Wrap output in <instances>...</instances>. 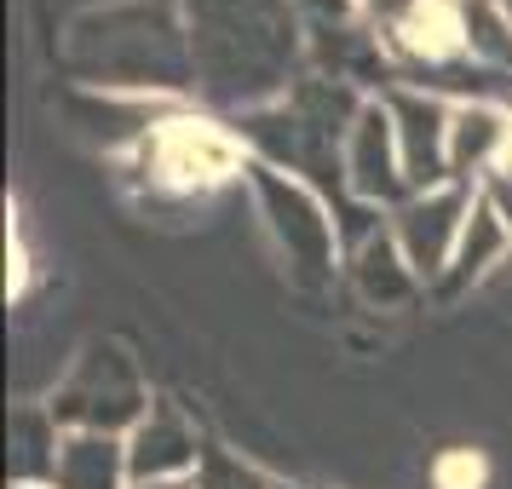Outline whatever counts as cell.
<instances>
[{
    "instance_id": "8fae6325",
    "label": "cell",
    "mask_w": 512,
    "mask_h": 489,
    "mask_svg": "<svg viewBox=\"0 0 512 489\" xmlns=\"http://www.w3.org/2000/svg\"><path fill=\"white\" fill-rule=\"evenodd\" d=\"M64 426L52 409H18L12 415V484H52L64 455Z\"/></svg>"
},
{
    "instance_id": "8992f818",
    "label": "cell",
    "mask_w": 512,
    "mask_h": 489,
    "mask_svg": "<svg viewBox=\"0 0 512 489\" xmlns=\"http://www.w3.org/2000/svg\"><path fill=\"white\" fill-rule=\"evenodd\" d=\"M386 110H392V127H397V150H403L409 190L449 185V110L455 104H443L426 87H392L386 93Z\"/></svg>"
},
{
    "instance_id": "9a60e30c",
    "label": "cell",
    "mask_w": 512,
    "mask_h": 489,
    "mask_svg": "<svg viewBox=\"0 0 512 489\" xmlns=\"http://www.w3.org/2000/svg\"><path fill=\"white\" fill-rule=\"evenodd\" d=\"M29 282V248H24V231H18V213L6 225V294H24Z\"/></svg>"
},
{
    "instance_id": "5bb4252c",
    "label": "cell",
    "mask_w": 512,
    "mask_h": 489,
    "mask_svg": "<svg viewBox=\"0 0 512 489\" xmlns=\"http://www.w3.org/2000/svg\"><path fill=\"white\" fill-rule=\"evenodd\" d=\"M432 478H438V489H478L484 484V461H478L472 449H449Z\"/></svg>"
},
{
    "instance_id": "e0dca14e",
    "label": "cell",
    "mask_w": 512,
    "mask_h": 489,
    "mask_svg": "<svg viewBox=\"0 0 512 489\" xmlns=\"http://www.w3.org/2000/svg\"><path fill=\"white\" fill-rule=\"evenodd\" d=\"M12 489H52V484H12Z\"/></svg>"
},
{
    "instance_id": "5b68a950",
    "label": "cell",
    "mask_w": 512,
    "mask_h": 489,
    "mask_svg": "<svg viewBox=\"0 0 512 489\" xmlns=\"http://www.w3.org/2000/svg\"><path fill=\"white\" fill-rule=\"evenodd\" d=\"M346 190L357 202H409V173H403V150H397V127L386 98H363V110L346 133Z\"/></svg>"
},
{
    "instance_id": "ba28073f",
    "label": "cell",
    "mask_w": 512,
    "mask_h": 489,
    "mask_svg": "<svg viewBox=\"0 0 512 489\" xmlns=\"http://www.w3.org/2000/svg\"><path fill=\"white\" fill-rule=\"evenodd\" d=\"M507 110H495L484 98H455L449 110V185H472V173L484 179L507 150Z\"/></svg>"
},
{
    "instance_id": "4fadbf2b",
    "label": "cell",
    "mask_w": 512,
    "mask_h": 489,
    "mask_svg": "<svg viewBox=\"0 0 512 489\" xmlns=\"http://www.w3.org/2000/svg\"><path fill=\"white\" fill-rule=\"evenodd\" d=\"M196 489H271V484L259 478L254 466H242L236 455L208 449V455H202V472H196Z\"/></svg>"
},
{
    "instance_id": "30bf717a",
    "label": "cell",
    "mask_w": 512,
    "mask_h": 489,
    "mask_svg": "<svg viewBox=\"0 0 512 489\" xmlns=\"http://www.w3.org/2000/svg\"><path fill=\"white\" fill-rule=\"evenodd\" d=\"M351 277H357V288H363V300L380 305V311H386V305H403L420 288L415 265L403 259V248L392 242V231L363 236V248H357V259H351Z\"/></svg>"
},
{
    "instance_id": "7a4b0ae2",
    "label": "cell",
    "mask_w": 512,
    "mask_h": 489,
    "mask_svg": "<svg viewBox=\"0 0 512 489\" xmlns=\"http://www.w3.org/2000/svg\"><path fill=\"white\" fill-rule=\"evenodd\" d=\"M254 179V196H259V213H265V231L277 236L288 271L300 282H328L334 277V254H340V225L328 213L323 190H311L305 179L282 173V167H265L254 162L248 167Z\"/></svg>"
},
{
    "instance_id": "52a82bcc",
    "label": "cell",
    "mask_w": 512,
    "mask_h": 489,
    "mask_svg": "<svg viewBox=\"0 0 512 489\" xmlns=\"http://www.w3.org/2000/svg\"><path fill=\"white\" fill-rule=\"evenodd\" d=\"M202 438H196V426H190L179 409H167L156 403L150 415L127 432V472H133V484H185L202 472Z\"/></svg>"
},
{
    "instance_id": "277c9868",
    "label": "cell",
    "mask_w": 512,
    "mask_h": 489,
    "mask_svg": "<svg viewBox=\"0 0 512 489\" xmlns=\"http://www.w3.org/2000/svg\"><path fill=\"white\" fill-rule=\"evenodd\" d=\"M472 185H438V190H415L409 202L392 208V242L403 248V259L415 265V277H443L455 265L461 231L472 219Z\"/></svg>"
},
{
    "instance_id": "7c38bea8",
    "label": "cell",
    "mask_w": 512,
    "mask_h": 489,
    "mask_svg": "<svg viewBox=\"0 0 512 489\" xmlns=\"http://www.w3.org/2000/svg\"><path fill=\"white\" fill-rule=\"evenodd\" d=\"M512 248V225L495 213V202L489 196H472V219H466L461 231V248H455V277H484L495 259Z\"/></svg>"
},
{
    "instance_id": "6da1fadb",
    "label": "cell",
    "mask_w": 512,
    "mask_h": 489,
    "mask_svg": "<svg viewBox=\"0 0 512 489\" xmlns=\"http://www.w3.org/2000/svg\"><path fill=\"white\" fill-rule=\"evenodd\" d=\"M64 432H104V438H127L156 403L144 392L139 363L116 346V340H98L75 357L70 380L52 392L47 403Z\"/></svg>"
},
{
    "instance_id": "9c48e42d",
    "label": "cell",
    "mask_w": 512,
    "mask_h": 489,
    "mask_svg": "<svg viewBox=\"0 0 512 489\" xmlns=\"http://www.w3.org/2000/svg\"><path fill=\"white\" fill-rule=\"evenodd\" d=\"M52 489H133L127 472V438H104V432H70L64 455H58V478Z\"/></svg>"
},
{
    "instance_id": "3957f363",
    "label": "cell",
    "mask_w": 512,
    "mask_h": 489,
    "mask_svg": "<svg viewBox=\"0 0 512 489\" xmlns=\"http://www.w3.org/2000/svg\"><path fill=\"white\" fill-rule=\"evenodd\" d=\"M144 173L162 190H213L225 185L231 173H248V150L242 133L219 127L208 116H162L150 127V139L139 144Z\"/></svg>"
},
{
    "instance_id": "2e32d148",
    "label": "cell",
    "mask_w": 512,
    "mask_h": 489,
    "mask_svg": "<svg viewBox=\"0 0 512 489\" xmlns=\"http://www.w3.org/2000/svg\"><path fill=\"white\" fill-rule=\"evenodd\" d=\"M133 489H196V478H185V484H133Z\"/></svg>"
}]
</instances>
